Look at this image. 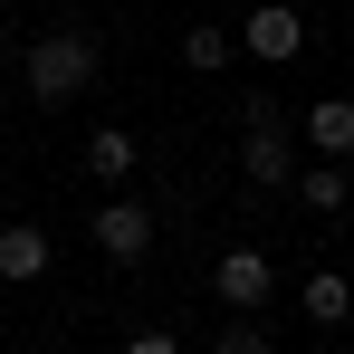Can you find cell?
Instances as JSON below:
<instances>
[{
	"label": "cell",
	"instance_id": "6da1fadb",
	"mask_svg": "<svg viewBox=\"0 0 354 354\" xmlns=\"http://www.w3.org/2000/svg\"><path fill=\"white\" fill-rule=\"evenodd\" d=\"M19 86H29L39 106H77V96L96 86V29H77V19L39 29L29 58H19Z\"/></svg>",
	"mask_w": 354,
	"mask_h": 354
},
{
	"label": "cell",
	"instance_id": "7a4b0ae2",
	"mask_svg": "<svg viewBox=\"0 0 354 354\" xmlns=\"http://www.w3.org/2000/svg\"><path fill=\"white\" fill-rule=\"evenodd\" d=\"M239 173H249V192H288V182H297V153H288V124H278V115H249Z\"/></svg>",
	"mask_w": 354,
	"mask_h": 354
},
{
	"label": "cell",
	"instance_id": "3957f363",
	"mask_svg": "<svg viewBox=\"0 0 354 354\" xmlns=\"http://www.w3.org/2000/svg\"><path fill=\"white\" fill-rule=\"evenodd\" d=\"M211 288H221V306H239V316H259V306L278 297V259H268V249H230V259L211 268Z\"/></svg>",
	"mask_w": 354,
	"mask_h": 354
},
{
	"label": "cell",
	"instance_id": "277c9868",
	"mask_svg": "<svg viewBox=\"0 0 354 354\" xmlns=\"http://www.w3.org/2000/svg\"><path fill=\"white\" fill-rule=\"evenodd\" d=\"M239 39H249V58H268V67H288L297 48H306V19H297L288 0H259V10H249V29H239Z\"/></svg>",
	"mask_w": 354,
	"mask_h": 354
},
{
	"label": "cell",
	"instance_id": "5b68a950",
	"mask_svg": "<svg viewBox=\"0 0 354 354\" xmlns=\"http://www.w3.org/2000/svg\"><path fill=\"white\" fill-rule=\"evenodd\" d=\"M96 249H106L115 268H134V259L153 249V211H144V201H106V211H96Z\"/></svg>",
	"mask_w": 354,
	"mask_h": 354
},
{
	"label": "cell",
	"instance_id": "8992f818",
	"mask_svg": "<svg viewBox=\"0 0 354 354\" xmlns=\"http://www.w3.org/2000/svg\"><path fill=\"white\" fill-rule=\"evenodd\" d=\"M288 192H297V201H306V211H316V221H335V211H345V201H354V173H345V163H335V153H316V163H306V173H297Z\"/></svg>",
	"mask_w": 354,
	"mask_h": 354
},
{
	"label": "cell",
	"instance_id": "52a82bcc",
	"mask_svg": "<svg viewBox=\"0 0 354 354\" xmlns=\"http://www.w3.org/2000/svg\"><path fill=\"white\" fill-rule=\"evenodd\" d=\"M0 278H10V288L48 278V230H39V221H10V230H0Z\"/></svg>",
	"mask_w": 354,
	"mask_h": 354
},
{
	"label": "cell",
	"instance_id": "ba28073f",
	"mask_svg": "<svg viewBox=\"0 0 354 354\" xmlns=\"http://www.w3.org/2000/svg\"><path fill=\"white\" fill-rule=\"evenodd\" d=\"M306 144L335 153V163H354V96H316L306 106Z\"/></svg>",
	"mask_w": 354,
	"mask_h": 354
},
{
	"label": "cell",
	"instance_id": "9c48e42d",
	"mask_svg": "<svg viewBox=\"0 0 354 354\" xmlns=\"http://www.w3.org/2000/svg\"><path fill=\"white\" fill-rule=\"evenodd\" d=\"M297 306H306L316 326H345V316H354V268H316V278L297 288Z\"/></svg>",
	"mask_w": 354,
	"mask_h": 354
},
{
	"label": "cell",
	"instance_id": "30bf717a",
	"mask_svg": "<svg viewBox=\"0 0 354 354\" xmlns=\"http://www.w3.org/2000/svg\"><path fill=\"white\" fill-rule=\"evenodd\" d=\"M86 173H96V182L134 173V134H124V124H96V134H86Z\"/></svg>",
	"mask_w": 354,
	"mask_h": 354
},
{
	"label": "cell",
	"instance_id": "8fae6325",
	"mask_svg": "<svg viewBox=\"0 0 354 354\" xmlns=\"http://www.w3.org/2000/svg\"><path fill=\"white\" fill-rule=\"evenodd\" d=\"M230 29H182V67H201V77H211V67H230Z\"/></svg>",
	"mask_w": 354,
	"mask_h": 354
},
{
	"label": "cell",
	"instance_id": "7c38bea8",
	"mask_svg": "<svg viewBox=\"0 0 354 354\" xmlns=\"http://www.w3.org/2000/svg\"><path fill=\"white\" fill-rule=\"evenodd\" d=\"M211 354H268V335H259V316H239V326H230V335H221Z\"/></svg>",
	"mask_w": 354,
	"mask_h": 354
},
{
	"label": "cell",
	"instance_id": "4fadbf2b",
	"mask_svg": "<svg viewBox=\"0 0 354 354\" xmlns=\"http://www.w3.org/2000/svg\"><path fill=\"white\" fill-rule=\"evenodd\" d=\"M124 354H182V335L173 326H144V335H124Z\"/></svg>",
	"mask_w": 354,
	"mask_h": 354
},
{
	"label": "cell",
	"instance_id": "5bb4252c",
	"mask_svg": "<svg viewBox=\"0 0 354 354\" xmlns=\"http://www.w3.org/2000/svg\"><path fill=\"white\" fill-rule=\"evenodd\" d=\"M0 106H10V86H0Z\"/></svg>",
	"mask_w": 354,
	"mask_h": 354
},
{
	"label": "cell",
	"instance_id": "9a60e30c",
	"mask_svg": "<svg viewBox=\"0 0 354 354\" xmlns=\"http://www.w3.org/2000/svg\"><path fill=\"white\" fill-rule=\"evenodd\" d=\"M0 58H10V48H0Z\"/></svg>",
	"mask_w": 354,
	"mask_h": 354
},
{
	"label": "cell",
	"instance_id": "2e32d148",
	"mask_svg": "<svg viewBox=\"0 0 354 354\" xmlns=\"http://www.w3.org/2000/svg\"><path fill=\"white\" fill-rule=\"evenodd\" d=\"M345 268H354V259H345Z\"/></svg>",
	"mask_w": 354,
	"mask_h": 354
}]
</instances>
